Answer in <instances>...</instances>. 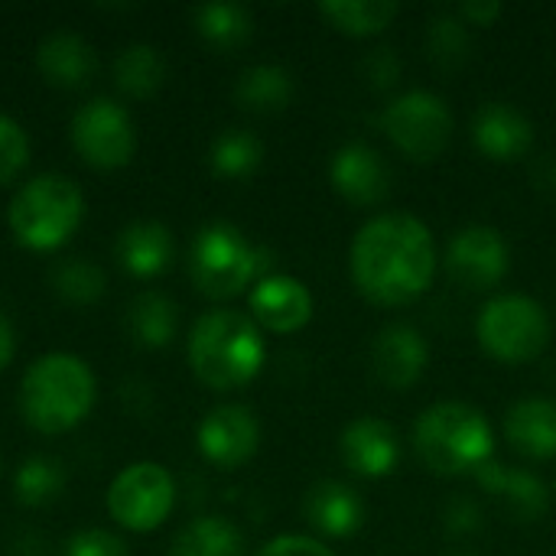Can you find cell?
Returning <instances> with one entry per match:
<instances>
[{
  "mask_svg": "<svg viewBox=\"0 0 556 556\" xmlns=\"http://www.w3.org/2000/svg\"><path fill=\"white\" fill-rule=\"evenodd\" d=\"M124 329L134 345L160 352V349L173 345V339L179 332V306L160 290H143L130 300V306L124 313Z\"/></svg>",
  "mask_w": 556,
  "mask_h": 556,
  "instance_id": "23",
  "label": "cell"
},
{
  "mask_svg": "<svg viewBox=\"0 0 556 556\" xmlns=\"http://www.w3.org/2000/svg\"><path fill=\"white\" fill-rule=\"evenodd\" d=\"M479 485L505 505V511L521 521V525H534L547 515L551 508V495H547V485L528 472V469H515V466H502V463H485L479 472H476Z\"/></svg>",
  "mask_w": 556,
  "mask_h": 556,
  "instance_id": "19",
  "label": "cell"
},
{
  "mask_svg": "<svg viewBox=\"0 0 556 556\" xmlns=\"http://www.w3.org/2000/svg\"><path fill=\"white\" fill-rule=\"evenodd\" d=\"M254 556H336L323 541L306 538V534H280L267 541Z\"/></svg>",
  "mask_w": 556,
  "mask_h": 556,
  "instance_id": "37",
  "label": "cell"
},
{
  "mask_svg": "<svg viewBox=\"0 0 556 556\" xmlns=\"http://www.w3.org/2000/svg\"><path fill=\"white\" fill-rule=\"evenodd\" d=\"M316 10L332 29L358 36V39L384 33L401 13L394 0H323Z\"/></svg>",
  "mask_w": 556,
  "mask_h": 556,
  "instance_id": "28",
  "label": "cell"
},
{
  "mask_svg": "<svg viewBox=\"0 0 556 556\" xmlns=\"http://www.w3.org/2000/svg\"><path fill=\"white\" fill-rule=\"evenodd\" d=\"M414 453L437 476H476L495 453L489 417L463 401H440L414 424Z\"/></svg>",
  "mask_w": 556,
  "mask_h": 556,
  "instance_id": "4",
  "label": "cell"
},
{
  "mask_svg": "<svg viewBox=\"0 0 556 556\" xmlns=\"http://www.w3.org/2000/svg\"><path fill=\"white\" fill-rule=\"evenodd\" d=\"M531 179L541 192H556V153H544L534 169H531Z\"/></svg>",
  "mask_w": 556,
  "mask_h": 556,
  "instance_id": "39",
  "label": "cell"
},
{
  "mask_svg": "<svg viewBox=\"0 0 556 556\" xmlns=\"http://www.w3.org/2000/svg\"><path fill=\"white\" fill-rule=\"evenodd\" d=\"M189 277L208 300H231L267 277V251L257 248L238 225L208 222L189 248Z\"/></svg>",
  "mask_w": 556,
  "mask_h": 556,
  "instance_id": "6",
  "label": "cell"
},
{
  "mask_svg": "<svg viewBox=\"0 0 556 556\" xmlns=\"http://www.w3.org/2000/svg\"><path fill=\"white\" fill-rule=\"evenodd\" d=\"M186 352L192 375L212 391H235L251 384L267 362L264 332L248 313L238 309H212L199 316Z\"/></svg>",
  "mask_w": 556,
  "mask_h": 556,
  "instance_id": "3",
  "label": "cell"
},
{
  "mask_svg": "<svg viewBox=\"0 0 556 556\" xmlns=\"http://www.w3.org/2000/svg\"><path fill=\"white\" fill-rule=\"evenodd\" d=\"M192 26L195 33L218 52H235L251 42L254 36V16L244 3H199L192 7Z\"/></svg>",
  "mask_w": 556,
  "mask_h": 556,
  "instance_id": "25",
  "label": "cell"
},
{
  "mask_svg": "<svg viewBox=\"0 0 556 556\" xmlns=\"http://www.w3.org/2000/svg\"><path fill=\"white\" fill-rule=\"evenodd\" d=\"M264 163V143L244 127L222 130L208 147V166L222 179H248Z\"/></svg>",
  "mask_w": 556,
  "mask_h": 556,
  "instance_id": "30",
  "label": "cell"
},
{
  "mask_svg": "<svg viewBox=\"0 0 556 556\" xmlns=\"http://www.w3.org/2000/svg\"><path fill=\"white\" fill-rule=\"evenodd\" d=\"M472 147L492 163H515L531 153L534 147V124L531 117L508 104L489 101L472 114Z\"/></svg>",
  "mask_w": 556,
  "mask_h": 556,
  "instance_id": "14",
  "label": "cell"
},
{
  "mask_svg": "<svg viewBox=\"0 0 556 556\" xmlns=\"http://www.w3.org/2000/svg\"><path fill=\"white\" fill-rule=\"evenodd\" d=\"M62 556H130V551L117 534H111L104 528H85L65 541Z\"/></svg>",
  "mask_w": 556,
  "mask_h": 556,
  "instance_id": "34",
  "label": "cell"
},
{
  "mask_svg": "<svg viewBox=\"0 0 556 556\" xmlns=\"http://www.w3.org/2000/svg\"><path fill=\"white\" fill-rule=\"evenodd\" d=\"M303 515L326 538H352L365 525V502L352 485L326 479L306 492Z\"/></svg>",
  "mask_w": 556,
  "mask_h": 556,
  "instance_id": "21",
  "label": "cell"
},
{
  "mask_svg": "<svg viewBox=\"0 0 556 556\" xmlns=\"http://www.w3.org/2000/svg\"><path fill=\"white\" fill-rule=\"evenodd\" d=\"M437 264L433 231L410 212L368 218L349 248L352 283L375 306H407L420 300L433 283Z\"/></svg>",
  "mask_w": 556,
  "mask_h": 556,
  "instance_id": "1",
  "label": "cell"
},
{
  "mask_svg": "<svg viewBox=\"0 0 556 556\" xmlns=\"http://www.w3.org/2000/svg\"><path fill=\"white\" fill-rule=\"evenodd\" d=\"M446 556H476V554H446Z\"/></svg>",
  "mask_w": 556,
  "mask_h": 556,
  "instance_id": "41",
  "label": "cell"
},
{
  "mask_svg": "<svg viewBox=\"0 0 556 556\" xmlns=\"http://www.w3.org/2000/svg\"><path fill=\"white\" fill-rule=\"evenodd\" d=\"M248 309L257 329L274 336H293L313 319V293L290 274H267L248 293Z\"/></svg>",
  "mask_w": 556,
  "mask_h": 556,
  "instance_id": "13",
  "label": "cell"
},
{
  "mask_svg": "<svg viewBox=\"0 0 556 556\" xmlns=\"http://www.w3.org/2000/svg\"><path fill=\"white\" fill-rule=\"evenodd\" d=\"M36 68L39 75L65 91L85 88L98 68V55L91 42L75 29H52L36 46Z\"/></svg>",
  "mask_w": 556,
  "mask_h": 556,
  "instance_id": "18",
  "label": "cell"
},
{
  "mask_svg": "<svg viewBox=\"0 0 556 556\" xmlns=\"http://www.w3.org/2000/svg\"><path fill=\"white\" fill-rule=\"evenodd\" d=\"M16 355V332H13V323L0 313V371L13 362Z\"/></svg>",
  "mask_w": 556,
  "mask_h": 556,
  "instance_id": "40",
  "label": "cell"
},
{
  "mask_svg": "<svg viewBox=\"0 0 556 556\" xmlns=\"http://www.w3.org/2000/svg\"><path fill=\"white\" fill-rule=\"evenodd\" d=\"M85 218V195L75 179L62 173H42L29 179L10 199L7 222L16 244L29 251H55L68 244Z\"/></svg>",
  "mask_w": 556,
  "mask_h": 556,
  "instance_id": "5",
  "label": "cell"
},
{
  "mask_svg": "<svg viewBox=\"0 0 556 556\" xmlns=\"http://www.w3.org/2000/svg\"><path fill=\"white\" fill-rule=\"evenodd\" d=\"M176 505V482L160 463H134L121 469L108 489V515L134 534L156 531Z\"/></svg>",
  "mask_w": 556,
  "mask_h": 556,
  "instance_id": "9",
  "label": "cell"
},
{
  "mask_svg": "<svg viewBox=\"0 0 556 556\" xmlns=\"http://www.w3.org/2000/svg\"><path fill=\"white\" fill-rule=\"evenodd\" d=\"M26 163H29L26 130L13 117L0 114V186L13 182L26 169Z\"/></svg>",
  "mask_w": 556,
  "mask_h": 556,
  "instance_id": "33",
  "label": "cell"
},
{
  "mask_svg": "<svg viewBox=\"0 0 556 556\" xmlns=\"http://www.w3.org/2000/svg\"><path fill=\"white\" fill-rule=\"evenodd\" d=\"M404 62L397 59V52L391 46H378L362 59V75L375 91H391L401 81Z\"/></svg>",
  "mask_w": 556,
  "mask_h": 556,
  "instance_id": "35",
  "label": "cell"
},
{
  "mask_svg": "<svg viewBox=\"0 0 556 556\" xmlns=\"http://www.w3.org/2000/svg\"><path fill=\"white\" fill-rule=\"evenodd\" d=\"M482 525H485V515H482L479 502L463 498V495L446 502V508H443V528H446L450 538H472V534L482 531Z\"/></svg>",
  "mask_w": 556,
  "mask_h": 556,
  "instance_id": "36",
  "label": "cell"
},
{
  "mask_svg": "<svg viewBox=\"0 0 556 556\" xmlns=\"http://www.w3.org/2000/svg\"><path fill=\"white\" fill-rule=\"evenodd\" d=\"M166 556H244V534L222 515H202L179 528Z\"/></svg>",
  "mask_w": 556,
  "mask_h": 556,
  "instance_id": "26",
  "label": "cell"
},
{
  "mask_svg": "<svg viewBox=\"0 0 556 556\" xmlns=\"http://www.w3.org/2000/svg\"><path fill=\"white\" fill-rule=\"evenodd\" d=\"M68 140L75 153L94 169H121L137 153L134 117L127 114L124 104L111 98L85 101L68 124Z\"/></svg>",
  "mask_w": 556,
  "mask_h": 556,
  "instance_id": "10",
  "label": "cell"
},
{
  "mask_svg": "<svg viewBox=\"0 0 556 556\" xmlns=\"http://www.w3.org/2000/svg\"><path fill=\"white\" fill-rule=\"evenodd\" d=\"M173 254H176L173 231L153 218H137V222L124 225L114 241L117 264L137 280H150V277H160L163 270H169Z\"/></svg>",
  "mask_w": 556,
  "mask_h": 556,
  "instance_id": "20",
  "label": "cell"
},
{
  "mask_svg": "<svg viewBox=\"0 0 556 556\" xmlns=\"http://www.w3.org/2000/svg\"><path fill=\"white\" fill-rule=\"evenodd\" d=\"M424 49H427V59L440 72H456L472 55V33L456 10H446V13H437L427 20Z\"/></svg>",
  "mask_w": 556,
  "mask_h": 556,
  "instance_id": "29",
  "label": "cell"
},
{
  "mask_svg": "<svg viewBox=\"0 0 556 556\" xmlns=\"http://www.w3.org/2000/svg\"><path fill=\"white\" fill-rule=\"evenodd\" d=\"M235 104L241 111H251V114H277V111H287L293 94H296V81L293 75L283 68V65H274V62H261V65H251L238 75L235 81Z\"/></svg>",
  "mask_w": 556,
  "mask_h": 556,
  "instance_id": "24",
  "label": "cell"
},
{
  "mask_svg": "<svg viewBox=\"0 0 556 556\" xmlns=\"http://www.w3.org/2000/svg\"><path fill=\"white\" fill-rule=\"evenodd\" d=\"M443 267L450 280L463 290L485 293L495 290L511 270V248L505 235L492 225H466L459 228L443 254Z\"/></svg>",
  "mask_w": 556,
  "mask_h": 556,
  "instance_id": "11",
  "label": "cell"
},
{
  "mask_svg": "<svg viewBox=\"0 0 556 556\" xmlns=\"http://www.w3.org/2000/svg\"><path fill=\"white\" fill-rule=\"evenodd\" d=\"M98 401V381L85 358L49 352L36 358L20 381V417L42 437L75 430Z\"/></svg>",
  "mask_w": 556,
  "mask_h": 556,
  "instance_id": "2",
  "label": "cell"
},
{
  "mask_svg": "<svg viewBox=\"0 0 556 556\" xmlns=\"http://www.w3.org/2000/svg\"><path fill=\"white\" fill-rule=\"evenodd\" d=\"M551 316L547 309L525 293L492 296L476 319L479 345L502 365L534 362L551 345Z\"/></svg>",
  "mask_w": 556,
  "mask_h": 556,
  "instance_id": "7",
  "label": "cell"
},
{
  "mask_svg": "<svg viewBox=\"0 0 556 556\" xmlns=\"http://www.w3.org/2000/svg\"><path fill=\"white\" fill-rule=\"evenodd\" d=\"M378 124L388 140L414 163H433L453 140V111L437 91L427 88L391 98Z\"/></svg>",
  "mask_w": 556,
  "mask_h": 556,
  "instance_id": "8",
  "label": "cell"
},
{
  "mask_svg": "<svg viewBox=\"0 0 556 556\" xmlns=\"http://www.w3.org/2000/svg\"><path fill=\"white\" fill-rule=\"evenodd\" d=\"M166 81V59L150 42H130L114 59V85L121 94L143 101L153 98Z\"/></svg>",
  "mask_w": 556,
  "mask_h": 556,
  "instance_id": "27",
  "label": "cell"
},
{
  "mask_svg": "<svg viewBox=\"0 0 556 556\" xmlns=\"http://www.w3.org/2000/svg\"><path fill=\"white\" fill-rule=\"evenodd\" d=\"M427 365H430V345L407 323L384 326L371 342V371L391 391L414 388L424 378Z\"/></svg>",
  "mask_w": 556,
  "mask_h": 556,
  "instance_id": "16",
  "label": "cell"
},
{
  "mask_svg": "<svg viewBox=\"0 0 556 556\" xmlns=\"http://www.w3.org/2000/svg\"><path fill=\"white\" fill-rule=\"evenodd\" d=\"M195 446L205 463L218 469L244 466L261 446V424L244 404H222L208 410L195 430Z\"/></svg>",
  "mask_w": 556,
  "mask_h": 556,
  "instance_id": "12",
  "label": "cell"
},
{
  "mask_svg": "<svg viewBox=\"0 0 556 556\" xmlns=\"http://www.w3.org/2000/svg\"><path fill=\"white\" fill-rule=\"evenodd\" d=\"M505 437L528 459L556 456V404L547 397H521L505 414Z\"/></svg>",
  "mask_w": 556,
  "mask_h": 556,
  "instance_id": "22",
  "label": "cell"
},
{
  "mask_svg": "<svg viewBox=\"0 0 556 556\" xmlns=\"http://www.w3.org/2000/svg\"><path fill=\"white\" fill-rule=\"evenodd\" d=\"M65 492V466L55 456H26L13 472V495L23 508H46Z\"/></svg>",
  "mask_w": 556,
  "mask_h": 556,
  "instance_id": "31",
  "label": "cell"
},
{
  "mask_svg": "<svg viewBox=\"0 0 556 556\" xmlns=\"http://www.w3.org/2000/svg\"><path fill=\"white\" fill-rule=\"evenodd\" d=\"M329 182L332 189L352 202V205H378L388 189H391V169L384 163V156L362 140L342 143L332 160H329Z\"/></svg>",
  "mask_w": 556,
  "mask_h": 556,
  "instance_id": "15",
  "label": "cell"
},
{
  "mask_svg": "<svg viewBox=\"0 0 556 556\" xmlns=\"http://www.w3.org/2000/svg\"><path fill=\"white\" fill-rule=\"evenodd\" d=\"M49 287L72 306H91L108 293V274L91 257H65L49 270Z\"/></svg>",
  "mask_w": 556,
  "mask_h": 556,
  "instance_id": "32",
  "label": "cell"
},
{
  "mask_svg": "<svg viewBox=\"0 0 556 556\" xmlns=\"http://www.w3.org/2000/svg\"><path fill=\"white\" fill-rule=\"evenodd\" d=\"M342 463L362 479H388L401 463V440L381 417H355L339 437Z\"/></svg>",
  "mask_w": 556,
  "mask_h": 556,
  "instance_id": "17",
  "label": "cell"
},
{
  "mask_svg": "<svg viewBox=\"0 0 556 556\" xmlns=\"http://www.w3.org/2000/svg\"><path fill=\"white\" fill-rule=\"evenodd\" d=\"M456 13L466 20V26H492L505 13V7L498 0H466Z\"/></svg>",
  "mask_w": 556,
  "mask_h": 556,
  "instance_id": "38",
  "label": "cell"
}]
</instances>
